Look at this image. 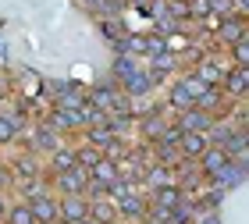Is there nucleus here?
Here are the masks:
<instances>
[{
    "label": "nucleus",
    "mask_w": 249,
    "mask_h": 224,
    "mask_svg": "<svg viewBox=\"0 0 249 224\" xmlns=\"http://www.w3.org/2000/svg\"><path fill=\"white\" fill-rule=\"evenodd\" d=\"M114 100H118V93H114V86H104V89H93V110H100V114H107V110H114Z\"/></svg>",
    "instance_id": "nucleus-9"
},
{
    "label": "nucleus",
    "mask_w": 249,
    "mask_h": 224,
    "mask_svg": "<svg viewBox=\"0 0 249 224\" xmlns=\"http://www.w3.org/2000/svg\"><path fill=\"white\" fill-rule=\"evenodd\" d=\"M228 93H246V68H235L231 75H228Z\"/></svg>",
    "instance_id": "nucleus-19"
},
{
    "label": "nucleus",
    "mask_w": 249,
    "mask_h": 224,
    "mask_svg": "<svg viewBox=\"0 0 249 224\" xmlns=\"http://www.w3.org/2000/svg\"><path fill=\"white\" fill-rule=\"evenodd\" d=\"M231 47H235V61H239V68H246V61H249V47H246V39L231 43Z\"/></svg>",
    "instance_id": "nucleus-23"
},
{
    "label": "nucleus",
    "mask_w": 249,
    "mask_h": 224,
    "mask_svg": "<svg viewBox=\"0 0 249 224\" xmlns=\"http://www.w3.org/2000/svg\"><path fill=\"white\" fill-rule=\"evenodd\" d=\"M118 214H124V217H142L146 214V203H142V199L139 196H124V199H118Z\"/></svg>",
    "instance_id": "nucleus-10"
},
{
    "label": "nucleus",
    "mask_w": 249,
    "mask_h": 224,
    "mask_svg": "<svg viewBox=\"0 0 249 224\" xmlns=\"http://www.w3.org/2000/svg\"><path fill=\"white\" fill-rule=\"evenodd\" d=\"M207 146H210L207 132H182V136H178V150H182L185 156H199Z\"/></svg>",
    "instance_id": "nucleus-5"
},
{
    "label": "nucleus",
    "mask_w": 249,
    "mask_h": 224,
    "mask_svg": "<svg viewBox=\"0 0 249 224\" xmlns=\"http://www.w3.org/2000/svg\"><path fill=\"white\" fill-rule=\"evenodd\" d=\"M199 224H221V221H217V214H207V217H203Z\"/></svg>",
    "instance_id": "nucleus-25"
},
{
    "label": "nucleus",
    "mask_w": 249,
    "mask_h": 224,
    "mask_svg": "<svg viewBox=\"0 0 249 224\" xmlns=\"http://www.w3.org/2000/svg\"><path fill=\"white\" fill-rule=\"evenodd\" d=\"M199 160H203V171H207V174L213 178V174H217V171H221L224 164L231 160V156L224 153V146H207V150L199 153Z\"/></svg>",
    "instance_id": "nucleus-7"
},
{
    "label": "nucleus",
    "mask_w": 249,
    "mask_h": 224,
    "mask_svg": "<svg viewBox=\"0 0 249 224\" xmlns=\"http://www.w3.org/2000/svg\"><path fill=\"white\" fill-rule=\"evenodd\" d=\"M89 221H96V224H114V221H118V207L107 203V199L100 196L96 203H89Z\"/></svg>",
    "instance_id": "nucleus-8"
},
{
    "label": "nucleus",
    "mask_w": 249,
    "mask_h": 224,
    "mask_svg": "<svg viewBox=\"0 0 249 224\" xmlns=\"http://www.w3.org/2000/svg\"><path fill=\"white\" fill-rule=\"evenodd\" d=\"M75 160H78V164H82L86 171H89V167H93V164L100 160V153H96V150H78V153H75Z\"/></svg>",
    "instance_id": "nucleus-21"
},
{
    "label": "nucleus",
    "mask_w": 249,
    "mask_h": 224,
    "mask_svg": "<svg viewBox=\"0 0 249 224\" xmlns=\"http://www.w3.org/2000/svg\"><path fill=\"white\" fill-rule=\"evenodd\" d=\"M221 39L224 43H239V39H246V29H242V21H224V25H221Z\"/></svg>",
    "instance_id": "nucleus-13"
},
{
    "label": "nucleus",
    "mask_w": 249,
    "mask_h": 224,
    "mask_svg": "<svg viewBox=\"0 0 249 224\" xmlns=\"http://www.w3.org/2000/svg\"><path fill=\"white\" fill-rule=\"evenodd\" d=\"M210 125H213V118L199 107H189V110H182V118H178V128L182 132H207Z\"/></svg>",
    "instance_id": "nucleus-3"
},
{
    "label": "nucleus",
    "mask_w": 249,
    "mask_h": 224,
    "mask_svg": "<svg viewBox=\"0 0 249 224\" xmlns=\"http://www.w3.org/2000/svg\"><path fill=\"white\" fill-rule=\"evenodd\" d=\"M196 75H199L207 86H217V82H224V68H221V64H213V61H203L199 68H196Z\"/></svg>",
    "instance_id": "nucleus-11"
},
{
    "label": "nucleus",
    "mask_w": 249,
    "mask_h": 224,
    "mask_svg": "<svg viewBox=\"0 0 249 224\" xmlns=\"http://www.w3.org/2000/svg\"><path fill=\"white\" fill-rule=\"evenodd\" d=\"M231 7H235V0H210V11H217V15H224V18L231 15Z\"/></svg>",
    "instance_id": "nucleus-24"
},
{
    "label": "nucleus",
    "mask_w": 249,
    "mask_h": 224,
    "mask_svg": "<svg viewBox=\"0 0 249 224\" xmlns=\"http://www.w3.org/2000/svg\"><path fill=\"white\" fill-rule=\"evenodd\" d=\"M89 178L110 189V185H114V182H118L121 174H118V164H114V160H104V156H100V160H96L93 167H89Z\"/></svg>",
    "instance_id": "nucleus-6"
},
{
    "label": "nucleus",
    "mask_w": 249,
    "mask_h": 224,
    "mask_svg": "<svg viewBox=\"0 0 249 224\" xmlns=\"http://www.w3.org/2000/svg\"><path fill=\"white\" fill-rule=\"evenodd\" d=\"M36 146H39V150H50V153H53V150H57V136H53L50 128H39V132H36Z\"/></svg>",
    "instance_id": "nucleus-20"
},
{
    "label": "nucleus",
    "mask_w": 249,
    "mask_h": 224,
    "mask_svg": "<svg viewBox=\"0 0 249 224\" xmlns=\"http://www.w3.org/2000/svg\"><path fill=\"white\" fill-rule=\"evenodd\" d=\"M57 217H61L64 224L89 217V203H86V196H82V192H78V196H64L61 203H57Z\"/></svg>",
    "instance_id": "nucleus-2"
},
{
    "label": "nucleus",
    "mask_w": 249,
    "mask_h": 224,
    "mask_svg": "<svg viewBox=\"0 0 249 224\" xmlns=\"http://www.w3.org/2000/svg\"><path fill=\"white\" fill-rule=\"evenodd\" d=\"M4 217H7V224H32V221H36V217H32V210H29V203H15Z\"/></svg>",
    "instance_id": "nucleus-12"
},
{
    "label": "nucleus",
    "mask_w": 249,
    "mask_h": 224,
    "mask_svg": "<svg viewBox=\"0 0 249 224\" xmlns=\"http://www.w3.org/2000/svg\"><path fill=\"white\" fill-rule=\"evenodd\" d=\"M132 4H146V0H132Z\"/></svg>",
    "instance_id": "nucleus-28"
},
{
    "label": "nucleus",
    "mask_w": 249,
    "mask_h": 224,
    "mask_svg": "<svg viewBox=\"0 0 249 224\" xmlns=\"http://www.w3.org/2000/svg\"><path fill=\"white\" fill-rule=\"evenodd\" d=\"M15 136H18V121L11 114H0V142H11Z\"/></svg>",
    "instance_id": "nucleus-17"
},
{
    "label": "nucleus",
    "mask_w": 249,
    "mask_h": 224,
    "mask_svg": "<svg viewBox=\"0 0 249 224\" xmlns=\"http://www.w3.org/2000/svg\"><path fill=\"white\" fill-rule=\"evenodd\" d=\"M189 15H192V18H207V15H210V0H192V4H189Z\"/></svg>",
    "instance_id": "nucleus-22"
},
{
    "label": "nucleus",
    "mask_w": 249,
    "mask_h": 224,
    "mask_svg": "<svg viewBox=\"0 0 249 224\" xmlns=\"http://www.w3.org/2000/svg\"><path fill=\"white\" fill-rule=\"evenodd\" d=\"M50 164H53V174H57V171H68V167H75L78 160H75V153H71V150H53Z\"/></svg>",
    "instance_id": "nucleus-14"
},
{
    "label": "nucleus",
    "mask_w": 249,
    "mask_h": 224,
    "mask_svg": "<svg viewBox=\"0 0 249 224\" xmlns=\"http://www.w3.org/2000/svg\"><path fill=\"white\" fill-rule=\"evenodd\" d=\"M153 224H164V221H153Z\"/></svg>",
    "instance_id": "nucleus-30"
},
{
    "label": "nucleus",
    "mask_w": 249,
    "mask_h": 224,
    "mask_svg": "<svg viewBox=\"0 0 249 224\" xmlns=\"http://www.w3.org/2000/svg\"><path fill=\"white\" fill-rule=\"evenodd\" d=\"M32 224H43V221H32Z\"/></svg>",
    "instance_id": "nucleus-31"
},
{
    "label": "nucleus",
    "mask_w": 249,
    "mask_h": 224,
    "mask_svg": "<svg viewBox=\"0 0 249 224\" xmlns=\"http://www.w3.org/2000/svg\"><path fill=\"white\" fill-rule=\"evenodd\" d=\"M7 214V207H4V196H0V217H4Z\"/></svg>",
    "instance_id": "nucleus-26"
},
{
    "label": "nucleus",
    "mask_w": 249,
    "mask_h": 224,
    "mask_svg": "<svg viewBox=\"0 0 249 224\" xmlns=\"http://www.w3.org/2000/svg\"><path fill=\"white\" fill-rule=\"evenodd\" d=\"M146 182H150L153 189H164L167 182H171V171H167L164 164H157V167H150V174H146Z\"/></svg>",
    "instance_id": "nucleus-15"
},
{
    "label": "nucleus",
    "mask_w": 249,
    "mask_h": 224,
    "mask_svg": "<svg viewBox=\"0 0 249 224\" xmlns=\"http://www.w3.org/2000/svg\"><path fill=\"white\" fill-rule=\"evenodd\" d=\"M171 107H178V110H189V107H192V96H189V89H185L182 82L171 89Z\"/></svg>",
    "instance_id": "nucleus-16"
},
{
    "label": "nucleus",
    "mask_w": 249,
    "mask_h": 224,
    "mask_svg": "<svg viewBox=\"0 0 249 224\" xmlns=\"http://www.w3.org/2000/svg\"><path fill=\"white\" fill-rule=\"evenodd\" d=\"M29 210H32V217H36V221H43V224H57V221H61V217H57V203H53L50 196H43V192H36V196H32Z\"/></svg>",
    "instance_id": "nucleus-4"
},
{
    "label": "nucleus",
    "mask_w": 249,
    "mask_h": 224,
    "mask_svg": "<svg viewBox=\"0 0 249 224\" xmlns=\"http://www.w3.org/2000/svg\"><path fill=\"white\" fill-rule=\"evenodd\" d=\"M182 86L189 89V96H192V103H196V96H203V93H207V89H210V86H207V82H203V78H199V75H189V78H182Z\"/></svg>",
    "instance_id": "nucleus-18"
},
{
    "label": "nucleus",
    "mask_w": 249,
    "mask_h": 224,
    "mask_svg": "<svg viewBox=\"0 0 249 224\" xmlns=\"http://www.w3.org/2000/svg\"><path fill=\"white\" fill-rule=\"evenodd\" d=\"M71 224H96V221H89V217H82V221H71Z\"/></svg>",
    "instance_id": "nucleus-27"
},
{
    "label": "nucleus",
    "mask_w": 249,
    "mask_h": 224,
    "mask_svg": "<svg viewBox=\"0 0 249 224\" xmlns=\"http://www.w3.org/2000/svg\"><path fill=\"white\" fill-rule=\"evenodd\" d=\"M86 182H89V171L82 164H75V167H68V171H57V189L64 196H78V192H86Z\"/></svg>",
    "instance_id": "nucleus-1"
},
{
    "label": "nucleus",
    "mask_w": 249,
    "mask_h": 224,
    "mask_svg": "<svg viewBox=\"0 0 249 224\" xmlns=\"http://www.w3.org/2000/svg\"><path fill=\"white\" fill-rule=\"evenodd\" d=\"M0 185H4V174H0Z\"/></svg>",
    "instance_id": "nucleus-29"
}]
</instances>
